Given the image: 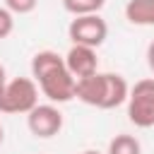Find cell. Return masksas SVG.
<instances>
[{"instance_id": "6da1fadb", "label": "cell", "mask_w": 154, "mask_h": 154, "mask_svg": "<svg viewBox=\"0 0 154 154\" xmlns=\"http://www.w3.org/2000/svg\"><path fill=\"white\" fill-rule=\"evenodd\" d=\"M38 103V84L29 77H14L0 89V113H29Z\"/></svg>"}, {"instance_id": "7a4b0ae2", "label": "cell", "mask_w": 154, "mask_h": 154, "mask_svg": "<svg viewBox=\"0 0 154 154\" xmlns=\"http://www.w3.org/2000/svg\"><path fill=\"white\" fill-rule=\"evenodd\" d=\"M128 118L137 128H154V77H144L130 87Z\"/></svg>"}, {"instance_id": "3957f363", "label": "cell", "mask_w": 154, "mask_h": 154, "mask_svg": "<svg viewBox=\"0 0 154 154\" xmlns=\"http://www.w3.org/2000/svg\"><path fill=\"white\" fill-rule=\"evenodd\" d=\"M34 82L41 87L43 96H46L51 103H67V101L75 99L77 79L70 75V70L65 67V63L58 65V67H53V70H48V72H43V75H41L38 79H34Z\"/></svg>"}, {"instance_id": "277c9868", "label": "cell", "mask_w": 154, "mask_h": 154, "mask_svg": "<svg viewBox=\"0 0 154 154\" xmlns=\"http://www.w3.org/2000/svg\"><path fill=\"white\" fill-rule=\"evenodd\" d=\"M67 34H70L72 43L99 48L106 41V36H108V24H106V19L99 17V12H94V14H79V17H75L70 22Z\"/></svg>"}, {"instance_id": "5b68a950", "label": "cell", "mask_w": 154, "mask_h": 154, "mask_svg": "<svg viewBox=\"0 0 154 154\" xmlns=\"http://www.w3.org/2000/svg\"><path fill=\"white\" fill-rule=\"evenodd\" d=\"M26 125H29L31 135H36L41 140H48V137H53V135L60 132V128H63V113L53 103H36L26 113Z\"/></svg>"}, {"instance_id": "8992f818", "label": "cell", "mask_w": 154, "mask_h": 154, "mask_svg": "<svg viewBox=\"0 0 154 154\" xmlns=\"http://www.w3.org/2000/svg\"><path fill=\"white\" fill-rule=\"evenodd\" d=\"M65 67L70 70V75H72L75 79L99 72V58H96V48L72 43V48H70V51H67V55H65Z\"/></svg>"}, {"instance_id": "52a82bcc", "label": "cell", "mask_w": 154, "mask_h": 154, "mask_svg": "<svg viewBox=\"0 0 154 154\" xmlns=\"http://www.w3.org/2000/svg\"><path fill=\"white\" fill-rule=\"evenodd\" d=\"M103 87H106V72H94V75H87V77H79V79H77L75 96H77L79 101H84L87 106L101 108Z\"/></svg>"}, {"instance_id": "ba28073f", "label": "cell", "mask_w": 154, "mask_h": 154, "mask_svg": "<svg viewBox=\"0 0 154 154\" xmlns=\"http://www.w3.org/2000/svg\"><path fill=\"white\" fill-rule=\"evenodd\" d=\"M128 82L123 75H116V72H106V87H103V101H101V108L108 111V108H116L120 103L128 101Z\"/></svg>"}, {"instance_id": "9c48e42d", "label": "cell", "mask_w": 154, "mask_h": 154, "mask_svg": "<svg viewBox=\"0 0 154 154\" xmlns=\"http://www.w3.org/2000/svg\"><path fill=\"white\" fill-rule=\"evenodd\" d=\"M125 17L137 26H154V0H128Z\"/></svg>"}, {"instance_id": "30bf717a", "label": "cell", "mask_w": 154, "mask_h": 154, "mask_svg": "<svg viewBox=\"0 0 154 154\" xmlns=\"http://www.w3.org/2000/svg\"><path fill=\"white\" fill-rule=\"evenodd\" d=\"M63 63H65V58L58 55L55 51H38V53L31 58V77L38 79L43 72H48V70H53V67H58V65H63Z\"/></svg>"}, {"instance_id": "8fae6325", "label": "cell", "mask_w": 154, "mask_h": 154, "mask_svg": "<svg viewBox=\"0 0 154 154\" xmlns=\"http://www.w3.org/2000/svg\"><path fill=\"white\" fill-rule=\"evenodd\" d=\"M108 154H142V147L132 135H116L108 142Z\"/></svg>"}, {"instance_id": "7c38bea8", "label": "cell", "mask_w": 154, "mask_h": 154, "mask_svg": "<svg viewBox=\"0 0 154 154\" xmlns=\"http://www.w3.org/2000/svg\"><path fill=\"white\" fill-rule=\"evenodd\" d=\"M103 2L106 0H63V7L70 14L79 17V14H94V12H99L103 7Z\"/></svg>"}, {"instance_id": "4fadbf2b", "label": "cell", "mask_w": 154, "mask_h": 154, "mask_svg": "<svg viewBox=\"0 0 154 154\" xmlns=\"http://www.w3.org/2000/svg\"><path fill=\"white\" fill-rule=\"evenodd\" d=\"M38 0H5V7L12 12V14H26L36 7Z\"/></svg>"}, {"instance_id": "5bb4252c", "label": "cell", "mask_w": 154, "mask_h": 154, "mask_svg": "<svg viewBox=\"0 0 154 154\" xmlns=\"http://www.w3.org/2000/svg\"><path fill=\"white\" fill-rule=\"evenodd\" d=\"M14 29V19H12V12L7 7H0V38L10 36Z\"/></svg>"}, {"instance_id": "9a60e30c", "label": "cell", "mask_w": 154, "mask_h": 154, "mask_svg": "<svg viewBox=\"0 0 154 154\" xmlns=\"http://www.w3.org/2000/svg\"><path fill=\"white\" fill-rule=\"evenodd\" d=\"M147 65H149V70L154 72V41L147 46Z\"/></svg>"}, {"instance_id": "2e32d148", "label": "cell", "mask_w": 154, "mask_h": 154, "mask_svg": "<svg viewBox=\"0 0 154 154\" xmlns=\"http://www.w3.org/2000/svg\"><path fill=\"white\" fill-rule=\"evenodd\" d=\"M5 82H7V75H5V67L0 65V89L5 87Z\"/></svg>"}, {"instance_id": "e0dca14e", "label": "cell", "mask_w": 154, "mask_h": 154, "mask_svg": "<svg viewBox=\"0 0 154 154\" xmlns=\"http://www.w3.org/2000/svg\"><path fill=\"white\" fill-rule=\"evenodd\" d=\"M2 137H5V132H2V123H0V144H2Z\"/></svg>"}, {"instance_id": "ac0fdd59", "label": "cell", "mask_w": 154, "mask_h": 154, "mask_svg": "<svg viewBox=\"0 0 154 154\" xmlns=\"http://www.w3.org/2000/svg\"><path fill=\"white\" fill-rule=\"evenodd\" d=\"M82 154H99V152H94V149H89V152H82Z\"/></svg>"}]
</instances>
